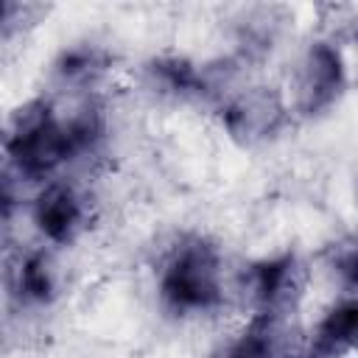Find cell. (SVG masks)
Wrapping results in <instances>:
<instances>
[{
  "label": "cell",
  "instance_id": "obj_1",
  "mask_svg": "<svg viewBox=\"0 0 358 358\" xmlns=\"http://www.w3.org/2000/svg\"><path fill=\"white\" fill-rule=\"evenodd\" d=\"M6 154L25 179H45L62 162L78 157L70 120L62 123L42 101L22 106L8 129Z\"/></svg>",
  "mask_w": 358,
  "mask_h": 358
},
{
  "label": "cell",
  "instance_id": "obj_2",
  "mask_svg": "<svg viewBox=\"0 0 358 358\" xmlns=\"http://www.w3.org/2000/svg\"><path fill=\"white\" fill-rule=\"evenodd\" d=\"M162 299L179 313L210 310L221 302V257L204 238H190L173 249L159 280Z\"/></svg>",
  "mask_w": 358,
  "mask_h": 358
},
{
  "label": "cell",
  "instance_id": "obj_3",
  "mask_svg": "<svg viewBox=\"0 0 358 358\" xmlns=\"http://www.w3.org/2000/svg\"><path fill=\"white\" fill-rule=\"evenodd\" d=\"M344 90V62L336 48L327 42H316L299 73V106L308 115L327 109Z\"/></svg>",
  "mask_w": 358,
  "mask_h": 358
},
{
  "label": "cell",
  "instance_id": "obj_4",
  "mask_svg": "<svg viewBox=\"0 0 358 358\" xmlns=\"http://www.w3.org/2000/svg\"><path fill=\"white\" fill-rule=\"evenodd\" d=\"M249 291L257 305V316L274 319L282 316L291 302L299 296V268L294 255L263 260L249 271Z\"/></svg>",
  "mask_w": 358,
  "mask_h": 358
},
{
  "label": "cell",
  "instance_id": "obj_5",
  "mask_svg": "<svg viewBox=\"0 0 358 358\" xmlns=\"http://www.w3.org/2000/svg\"><path fill=\"white\" fill-rule=\"evenodd\" d=\"M84 218H87L84 199L73 187H67V185L45 187V193H39L36 207H34L36 227L53 243H70L81 232Z\"/></svg>",
  "mask_w": 358,
  "mask_h": 358
},
{
  "label": "cell",
  "instance_id": "obj_6",
  "mask_svg": "<svg viewBox=\"0 0 358 358\" xmlns=\"http://www.w3.org/2000/svg\"><path fill=\"white\" fill-rule=\"evenodd\" d=\"M282 123V103L268 90H249L227 106V126L238 137H268Z\"/></svg>",
  "mask_w": 358,
  "mask_h": 358
},
{
  "label": "cell",
  "instance_id": "obj_7",
  "mask_svg": "<svg viewBox=\"0 0 358 358\" xmlns=\"http://www.w3.org/2000/svg\"><path fill=\"white\" fill-rule=\"evenodd\" d=\"M358 347V299H347L327 310L316 324L305 358H341Z\"/></svg>",
  "mask_w": 358,
  "mask_h": 358
},
{
  "label": "cell",
  "instance_id": "obj_8",
  "mask_svg": "<svg viewBox=\"0 0 358 358\" xmlns=\"http://www.w3.org/2000/svg\"><path fill=\"white\" fill-rule=\"evenodd\" d=\"M17 280H20L22 296L31 302H48L53 296V271L42 252H34L20 263Z\"/></svg>",
  "mask_w": 358,
  "mask_h": 358
},
{
  "label": "cell",
  "instance_id": "obj_9",
  "mask_svg": "<svg viewBox=\"0 0 358 358\" xmlns=\"http://www.w3.org/2000/svg\"><path fill=\"white\" fill-rule=\"evenodd\" d=\"M274 355V319L255 316L252 327L238 338L229 358H271Z\"/></svg>",
  "mask_w": 358,
  "mask_h": 358
},
{
  "label": "cell",
  "instance_id": "obj_10",
  "mask_svg": "<svg viewBox=\"0 0 358 358\" xmlns=\"http://www.w3.org/2000/svg\"><path fill=\"white\" fill-rule=\"evenodd\" d=\"M151 73L157 76V81L165 87V90H173L179 95H187V92H199V87L204 90V78L182 59H165V62H154L151 64Z\"/></svg>",
  "mask_w": 358,
  "mask_h": 358
},
{
  "label": "cell",
  "instance_id": "obj_11",
  "mask_svg": "<svg viewBox=\"0 0 358 358\" xmlns=\"http://www.w3.org/2000/svg\"><path fill=\"white\" fill-rule=\"evenodd\" d=\"M98 70H101V53L98 50H87V48L64 53V59L59 64V73L64 78H70V81H87Z\"/></svg>",
  "mask_w": 358,
  "mask_h": 358
},
{
  "label": "cell",
  "instance_id": "obj_12",
  "mask_svg": "<svg viewBox=\"0 0 358 358\" xmlns=\"http://www.w3.org/2000/svg\"><path fill=\"white\" fill-rule=\"evenodd\" d=\"M333 268L341 277V282L350 291H358V238H350L336 246L333 252Z\"/></svg>",
  "mask_w": 358,
  "mask_h": 358
}]
</instances>
